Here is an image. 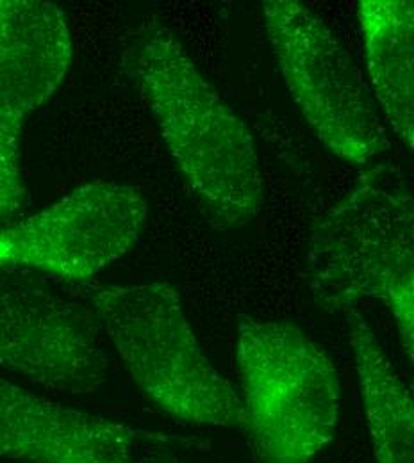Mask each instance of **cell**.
<instances>
[{
  "label": "cell",
  "instance_id": "7c38bea8",
  "mask_svg": "<svg viewBox=\"0 0 414 463\" xmlns=\"http://www.w3.org/2000/svg\"><path fill=\"white\" fill-rule=\"evenodd\" d=\"M24 121L0 116V222H11L25 203L20 168V134Z\"/></svg>",
  "mask_w": 414,
  "mask_h": 463
},
{
  "label": "cell",
  "instance_id": "30bf717a",
  "mask_svg": "<svg viewBox=\"0 0 414 463\" xmlns=\"http://www.w3.org/2000/svg\"><path fill=\"white\" fill-rule=\"evenodd\" d=\"M357 14L375 99L397 137L413 150V2L362 0Z\"/></svg>",
  "mask_w": 414,
  "mask_h": 463
},
{
  "label": "cell",
  "instance_id": "5b68a950",
  "mask_svg": "<svg viewBox=\"0 0 414 463\" xmlns=\"http://www.w3.org/2000/svg\"><path fill=\"white\" fill-rule=\"evenodd\" d=\"M268 42L284 84L314 136L355 166L388 148L377 102L332 29L298 0L263 2Z\"/></svg>",
  "mask_w": 414,
  "mask_h": 463
},
{
  "label": "cell",
  "instance_id": "6da1fadb",
  "mask_svg": "<svg viewBox=\"0 0 414 463\" xmlns=\"http://www.w3.org/2000/svg\"><path fill=\"white\" fill-rule=\"evenodd\" d=\"M123 68L141 93L189 189L226 229L252 223L265 202L254 137L159 20L129 38Z\"/></svg>",
  "mask_w": 414,
  "mask_h": 463
},
{
  "label": "cell",
  "instance_id": "7a4b0ae2",
  "mask_svg": "<svg viewBox=\"0 0 414 463\" xmlns=\"http://www.w3.org/2000/svg\"><path fill=\"white\" fill-rule=\"evenodd\" d=\"M236 356L255 462H313L332 442L342 410L327 351L288 321L243 319Z\"/></svg>",
  "mask_w": 414,
  "mask_h": 463
},
{
  "label": "cell",
  "instance_id": "9c48e42d",
  "mask_svg": "<svg viewBox=\"0 0 414 463\" xmlns=\"http://www.w3.org/2000/svg\"><path fill=\"white\" fill-rule=\"evenodd\" d=\"M73 43L64 11L43 0H0V116L24 121L60 88Z\"/></svg>",
  "mask_w": 414,
  "mask_h": 463
},
{
  "label": "cell",
  "instance_id": "8992f818",
  "mask_svg": "<svg viewBox=\"0 0 414 463\" xmlns=\"http://www.w3.org/2000/svg\"><path fill=\"white\" fill-rule=\"evenodd\" d=\"M102 332L88 299L33 271L0 268L2 369L66 396L91 394L110 380Z\"/></svg>",
  "mask_w": 414,
  "mask_h": 463
},
{
  "label": "cell",
  "instance_id": "ba28073f",
  "mask_svg": "<svg viewBox=\"0 0 414 463\" xmlns=\"http://www.w3.org/2000/svg\"><path fill=\"white\" fill-rule=\"evenodd\" d=\"M176 442L159 431L40 398L0 376V458L22 463H165Z\"/></svg>",
  "mask_w": 414,
  "mask_h": 463
},
{
  "label": "cell",
  "instance_id": "52a82bcc",
  "mask_svg": "<svg viewBox=\"0 0 414 463\" xmlns=\"http://www.w3.org/2000/svg\"><path fill=\"white\" fill-rule=\"evenodd\" d=\"M149 216L141 193L115 182L77 187L49 209L0 229V268L86 282L121 259Z\"/></svg>",
  "mask_w": 414,
  "mask_h": 463
},
{
  "label": "cell",
  "instance_id": "4fadbf2b",
  "mask_svg": "<svg viewBox=\"0 0 414 463\" xmlns=\"http://www.w3.org/2000/svg\"><path fill=\"white\" fill-rule=\"evenodd\" d=\"M165 463H178V458H174V460H168V462H165Z\"/></svg>",
  "mask_w": 414,
  "mask_h": 463
},
{
  "label": "cell",
  "instance_id": "8fae6325",
  "mask_svg": "<svg viewBox=\"0 0 414 463\" xmlns=\"http://www.w3.org/2000/svg\"><path fill=\"white\" fill-rule=\"evenodd\" d=\"M349 341L377 463H414L411 391L399 376L377 334L359 312H349Z\"/></svg>",
  "mask_w": 414,
  "mask_h": 463
},
{
  "label": "cell",
  "instance_id": "3957f363",
  "mask_svg": "<svg viewBox=\"0 0 414 463\" xmlns=\"http://www.w3.org/2000/svg\"><path fill=\"white\" fill-rule=\"evenodd\" d=\"M84 296L150 403L184 422L245 430L241 398L206 356L174 286L152 282Z\"/></svg>",
  "mask_w": 414,
  "mask_h": 463
},
{
  "label": "cell",
  "instance_id": "277c9868",
  "mask_svg": "<svg viewBox=\"0 0 414 463\" xmlns=\"http://www.w3.org/2000/svg\"><path fill=\"white\" fill-rule=\"evenodd\" d=\"M413 196L366 180L313 227L309 284L316 303L351 312L357 301L384 303L414 358Z\"/></svg>",
  "mask_w": 414,
  "mask_h": 463
}]
</instances>
